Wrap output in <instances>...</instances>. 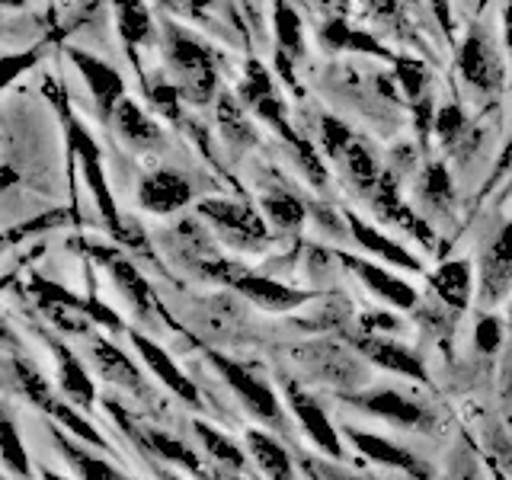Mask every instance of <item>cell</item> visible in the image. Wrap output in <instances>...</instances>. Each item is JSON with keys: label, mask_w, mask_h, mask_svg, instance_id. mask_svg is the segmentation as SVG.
<instances>
[{"label": "cell", "mask_w": 512, "mask_h": 480, "mask_svg": "<svg viewBox=\"0 0 512 480\" xmlns=\"http://www.w3.org/2000/svg\"><path fill=\"white\" fill-rule=\"evenodd\" d=\"M164 55L170 71L180 77V93L189 103L205 106L215 96L218 87V68L212 48L192 39L186 29L176 23H164Z\"/></svg>", "instance_id": "1"}, {"label": "cell", "mask_w": 512, "mask_h": 480, "mask_svg": "<svg viewBox=\"0 0 512 480\" xmlns=\"http://www.w3.org/2000/svg\"><path fill=\"white\" fill-rule=\"evenodd\" d=\"M199 215L212 224L218 237H224L237 250H263L269 240L266 218L253 205L237 199H202Z\"/></svg>", "instance_id": "2"}, {"label": "cell", "mask_w": 512, "mask_h": 480, "mask_svg": "<svg viewBox=\"0 0 512 480\" xmlns=\"http://www.w3.org/2000/svg\"><path fill=\"white\" fill-rule=\"evenodd\" d=\"M458 71L464 77V84L484 96H496L503 90L506 68H503V58L496 52V42L490 32H484L480 26H471V32L458 45Z\"/></svg>", "instance_id": "3"}, {"label": "cell", "mask_w": 512, "mask_h": 480, "mask_svg": "<svg viewBox=\"0 0 512 480\" xmlns=\"http://www.w3.org/2000/svg\"><path fill=\"white\" fill-rule=\"evenodd\" d=\"M202 272H205V276L231 282L240 295H247L250 301H256L266 311H292V308H298V304L308 301V292H298V288H288V285L272 282L266 276H256V272H250V269H240L234 263L215 260V256L202 266Z\"/></svg>", "instance_id": "4"}, {"label": "cell", "mask_w": 512, "mask_h": 480, "mask_svg": "<svg viewBox=\"0 0 512 480\" xmlns=\"http://www.w3.org/2000/svg\"><path fill=\"white\" fill-rule=\"evenodd\" d=\"M512 292V221L493 234V240L480 256L477 301L496 304Z\"/></svg>", "instance_id": "5"}, {"label": "cell", "mask_w": 512, "mask_h": 480, "mask_svg": "<svg viewBox=\"0 0 512 480\" xmlns=\"http://www.w3.org/2000/svg\"><path fill=\"white\" fill-rule=\"evenodd\" d=\"M68 141L80 160V170H84V180L93 192V199L100 202V212L109 224L112 234H122V224H119V212H116V202H112V192L106 183V170H103V154L96 148V141L84 132L80 122H68Z\"/></svg>", "instance_id": "6"}, {"label": "cell", "mask_w": 512, "mask_h": 480, "mask_svg": "<svg viewBox=\"0 0 512 480\" xmlns=\"http://www.w3.org/2000/svg\"><path fill=\"white\" fill-rule=\"evenodd\" d=\"M212 362L215 368L224 375V381L231 384V391L244 400V407L250 413H256L260 420H266L269 426H282V413H279V400L276 394H272V388L263 381V378H256L250 368L244 365H237L231 359H224L218 356V352H212Z\"/></svg>", "instance_id": "7"}, {"label": "cell", "mask_w": 512, "mask_h": 480, "mask_svg": "<svg viewBox=\"0 0 512 480\" xmlns=\"http://www.w3.org/2000/svg\"><path fill=\"white\" fill-rule=\"evenodd\" d=\"M71 64L80 71V77H84V84L93 96L96 109H100L103 119H112V112H116V106L125 100V80L122 74L112 68V64L93 58L87 52H80V48H71L68 52Z\"/></svg>", "instance_id": "8"}, {"label": "cell", "mask_w": 512, "mask_h": 480, "mask_svg": "<svg viewBox=\"0 0 512 480\" xmlns=\"http://www.w3.org/2000/svg\"><path fill=\"white\" fill-rule=\"evenodd\" d=\"M189 202H192V183L183 173L167 170V167L148 173L138 186V205L144 212L170 215V212H180Z\"/></svg>", "instance_id": "9"}, {"label": "cell", "mask_w": 512, "mask_h": 480, "mask_svg": "<svg viewBox=\"0 0 512 480\" xmlns=\"http://www.w3.org/2000/svg\"><path fill=\"white\" fill-rule=\"evenodd\" d=\"M343 260L346 269H352L356 276L372 288V292L378 298H384L391 304V308H400V311H410L413 304H416V292L410 288V282H400L394 272H388L384 266H375V263H368V260H359V256H352V253H336Z\"/></svg>", "instance_id": "10"}, {"label": "cell", "mask_w": 512, "mask_h": 480, "mask_svg": "<svg viewBox=\"0 0 512 480\" xmlns=\"http://www.w3.org/2000/svg\"><path fill=\"white\" fill-rule=\"evenodd\" d=\"M397 80L404 87L407 100L413 106V116H416V128L420 135L429 132V125L436 122V106H432V77L416 58H397Z\"/></svg>", "instance_id": "11"}, {"label": "cell", "mask_w": 512, "mask_h": 480, "mask_svg": "<svg viewBox=\"0 0 512 480\" xmlns=\"http://www.w3.org/2000/svg\"><path fill=\"white\" fill-rule=\"evenodd\" d=\"M128 340L135 343V349L141 352L144 365H148L151 372L160 378V384H167V388H170L173 394H180L183 400H189V404H199L196 384H192V381L180 372V365H176L164 349H160L154 340H148V336H141L138 330H128Z\"/></svg>", "instance_id": "12"}, {"label": "cell", "mask_w": 512, "mask_h": 480, "mask_svg": "<svg viewBox=\"0 0 512 480\" xmlns=\"http://www.w3.org/2000/svg\"><path fill=\"white\" fill-rule=\"evenodd\" d=\"M285 391H288V404H292L295 416H298V423L308 429V436L324 448L327 455L333 458H340L343 455V448H340V436H336V429L330 426V420L324 416V410H320L314 404V397H308L295 381H288L285 384Z\"/></svg>", "instance_id": "13"}, {"label": "cell", "mask_w": 512, "mask_h": 480, "mask_svg": "<svg viewBox=\"0 0 512 480\" xmlns=\"http://www.w3.org/2000/svg\"><path fill=\"white\" fill-rule=\"evenodd\" d=\"M112 125H116V132L122 135V141L132 144V148H138V151L160 148V144H164V132H160V125L135 100H128V96L116 106V112H112Z\"/></svg>", "instance_id": "14"}, {"label": "cell", "mask_w": 512, "mask_h": 480, "mask_svg": "<svg viewBox=\"0 0 512 480\" xmlns=\"http://www.w3.org/2000/svg\"><path fill=\"white\" fill-rule=\"evenodd\" d=\"M359 352L372 359L375 365L391 368V372H397V375L426 381V368H423L420 356H416L413 349L394 343V340H384V336H368V340H359Z\"/></svg>", "instance_id": "15"}, {"label": "cell", "mask_w": 512, "mask_h": 480, "mask_svg": "<svg viewBox=\"0 0 512 480\" xmlns=\"http://www.w3.org/2000/svg\"><path fill=\"white\" fill-rule=\"evenodd\" d=\"M432 292H436L452 311H464L474 295V272L468 260H448L432 272Z\"/></svg>", "instance_id": "16"}, {"label": "cell", "mask_w": 512, "mask_h": 480, "mask_svg": "<svg viewBox=\"0 0 512 480\" xmlns=\"http://www.w3.org/2000/svg\"><path fill=\"white\" fill-rule=\"evenodd\" d=\"M346 224H349L352 237H356V244H359V247H365L368 253L384 256V260H388V263H394V266H400V269H410V272H420V269H423V266H420V260H416V256H410L404 247L394 244V240H391L388 234L378 231V228H372V224L362 221L359 215L346 212Z\"/></svg>", "instance_id": "17"}, {"label": "cell", "mask_w": 512, "mask_h": 480, "mask_svg": "<svg viewBox=\"0 0 512 480\" xmlns=\"http://www.w3.org/2000/svg\"><path fill=\"white\" fill-rule=\"evenodd\" d=\"M349 439H352V445H356L362 455H368L372 461H381V464H388V468H397V471H407V474L420 477V480L429 477V468H426V464H423L420 458L410 455V452H404V448L391 445V442H384L381 436L349 429Z\"/></svg>", "instance_id": "18"}, {"label": "cell", "mask_w": 512, "mask_h": 480, "mask_svg": "<svg viewBox=\"0 0 512 480\" xmlns=\"http://www.w3.org/2000/svg\"><path fill=\"white\" fill-rule=\"evenodd\" d=\"M356 404H362L368 413L384 416V420H391L397 426H413V429L423 426V407L391 388H378L372 394H362V397H356Z\"/></svg>", "instance_id": "19"}, {"label": "cell", "mask_w": 512, "mask_h": 480, "mask_svg": "<svg viewBox=\"0 0 512 480\" xmlns=\"http://www.w3.org/2000/svg\"><path fill=\"white\" fill-rule=\"evenodd\" d=\"M272 26H276V42H279V64H285V80L292 84V61L304 55V26L301 16L279 0L272 10Z\"/></svg>", "instance_id": "20"}, {"label": "cell", "mask_w": 512, "mask_h": 480, "mask_svg": "<svg viewBox=\"0 0 512 480\" xmlns=\"http://www.w3.org/2000/svg\"><path fill=\"white\" fill-rule=\"evenodd\" d=\"M416 199L420 205H426L429 212L436 215H448L455 205V183L452 173L445 170V164H426L416 176Z\"/></svg>", "instance_id": "21"}, {"label": "cell", "mask_w": 512, "mask_h": 480, "mask_svg": "<svg viewBox=\"0 0 512 480\" xmlns=\"http://www.w3.org/2000/svg\"><path fill=\"white\" fill-rule=\"evenodd\" d=\"M336 164L343 167V173L349 176V183L356 186L362 196H372V192L378 189V183H381V176H384L375 154L368 151V144L359 141V138H352V144L343 151V157L336 160Z\"/></svg>", "instance_id": "22"}, {"label": "cell", "mask_w": 512, "mask_h": 480, "mask_svg": "<svg viewBox=\"0 0 512 480\" xmlns=\"http://www.w3.org/2000/svg\"><path fill=\"white\" fill-rule=\"evenodd\" d=\"M90 352H93V362H96V368H100V375H103L106 381L122 384V388H128V391L138 394V397L148 394L141 372H138V368H135L132 362H128L112 343H93Z\"/></svg>", "instance_id": "23"}, {"label": "cell", "mask_w": 512, "mask_h": 480, "mask_svg": "<svg viewBox=\"0 0 512 480\" xmlns=\"http://www.w3.org/2000/svg\"><path fill=\"white\" fill-rule=\"evenodd\" d=\"M304 362L314 368L317 378L333 381V384H352V381H356V375H359L356 359H349L340 346H330V343L304 349Z\"/></svg>", "instance_id": "24"}, {"label": "cell", "mask_w": 512, "mask_h": 480, "mask_svg": "<svg viewBox=\"0 0 512 480\" xmlns=\"http://www.w3.org/2000/svg\"><path fill=\"white\" fill-rule=\"evenodd\" d=\"M112 10H116V23L128 48L154 42V20L144 0H112Z\"/></svg>", "instance_id": "25"}, {"label": "cell", "mask_w": 512, "mask_h": 480, "mask_svg": "<svg viewBox=\"0 0 512 480\" xmlns=\"http://www.w3.org/2000/svg\"><path fill=\"white\" fill-rule=\"evenodd\" d=\"M247 445H250L256 464L263 468V474H269V480H295L288 452L272 436H266V432H260V429H250L247 432Z\"/></svg>", "instance_id": "26"}, {"label": "cell", "mask_w": 512, "mask_h": 480, "mask_svg": "<svg viewBox=\"0 0 512 480\" xmlns=\"http://www.w3.org/2000/svg\"><path fill=\"white\" fill-rule=\"evenodd\" d=\"M260 208H263L266 224H269V228H276V231H298L304 224V215H308V212H304V205L285 189L263 192Z\"/></svg>", "instance_id": "27"}, {"label": "cell", "mask_w": 512, "mask_h": 480, "mask_svg": "<svg viewBox=\"0 0 512 480\" xmlns=\"http://www.w3.org/2000/svg\"><path fill=\"white\" fill-rule=\"evenodd\" d=\"M218 122H221V135L228 144H237V148H250L256 144V132L247 119V106L231 93H221L218 100Z\"/></svg>", "instance_id": "28"}, {"label": "cell", "mask_w": 512, "mask_h": 480, "mask_svg": "<svg viewBox=\"0 0 512 480\" xmlns=\"http://www.w3.org/2000/svg\"><path fill=\"white\" fill-rule=\"evenodd\" d=\"M55 352H58V381H61L64 394H68L71 400H77L80 407H90L96 391H93V381L84 372V365H80L74 359V352H68L64 346H55Z\"/></svg>", "instance_id": "29"}, {"label": "cell", "mask_w": 512, "mask_h": 480, "mask_svg": "<svg viewBox=\"0 0 512 480\" xmlns=\"http://www.w3.org/2000/svg\"><path fill=\"white\" fill-rule=\"evenodd\" d=\"M55 442H58L61 452L68 455V461L74 464V471H80V477H84V480H128V477H122L116 468H112L109 461H100V458L87 455L84 448H77L74 442H68V439L61 436V432H55Z\"/></svg>", "instance_id": "30"}, {"label": "cell", "mask_w": 512, "mask_h": 480, "mask_svg": "<svg viewBox=\"0 0 512 480\" xmlns=\"http://www.w3.org/2000/svg\"><path fill=\"white\" fill-rule=\"evenodd\" d=\"M100 260H106V266L112 269V276H116L119 288L138 304V311L144 314V308H148V298H151V288L138 276V269L128 260H119V253H100Z\"/></svg>", "instance_id": "31"}, {"label": "cell", "mask_w": 512, "mask_h": 480, "mask_svg": "<svg viewBox=\"0 0 512 480\" xmlns=\"http://www.w3.org/2000/svg\"><path fill=\"white\" fill-rule=\"evenodd\" d=\"M148 445L154 448V452H160L164 458H170V461H176V464H183L186 471H192L196 477H202V480H212V474H208L202 464H199V458L189 452L186 445H180V442H173L170 436H164V432H148Z\"/></svg>", "instance_id": "32"}, {"label": "cell", "mask_w": 512, "mask_h": 480, "mask_svg": "<svg viewBox=\"0 0 512 480\" xmlns=\"http://www.w3.org/2000/svg\"><path fill=\"white\" fill-rule=\"evenodd\" d=\"M432 128H436V138L442 144H458L464 135H468V116H464V109L455 106V103H445L439 112H436V122H432Z\"/></svg>", "instance_id": "33"}, {"label": "cell", "mask_w": 512, "mask_h": 480, "mask_svg": "<svg viewBox=\"0 0 512 480\" xmlns=\"http://www.w3.org/2000/svg\"><path fill=\"white\" fill-rule=\"evenodd\" d=\"M42 407H45L48 413H52V416H58V420H61L64 426H68V429L74 432L77 439H84V442H90V445H96V448H106V442H103L100 436H96V429H93L90 423H84V420H80L77 413H71V407L58 404V400H52V397H48V400H42Z\"/></svg>", "instance_id": "34"}, {"label": "cell", "mask_w": 512, "mask_h": 480, "mask_svg": "<svg viewBox=\"0 0 512 480\" xmlns=\"http://www.w3.org/2000/svg\"><path fill=\"white\" fill-rule=\"evenodd\" d=\"M352 138H356V135H352L340 119H333V116H324V119H320V144H324L327 157L340 160L343 151L352 144Z\"/></svg>", "instance_id": "35"}, {"label": "cell", "mask_w": 512, "mask_h": 480, "mask_svg": "<svg viewBox=\"0 0 512 480\" xmlns=\"http://www.w3.org/2000/svg\"><path fill=\"white\" fill-rule=\"evenodd\" d=\"M196 432L202 436V442H205L208 452H212L218 461L231 464V468H244V455H240V448L231 445L228 439L221 436V432H215L212 426H205V423H196Z\"/></svg>", "instance_id": "36"}, {"label": "cell", "mask_w": 512, "mask_h": 480, "mask_svg": "<svg viewBox=\"0 0 512 480\" xmlns=\"http://www.w3.org/2000/svg\"><path fill=\"white\" fill-rule=\"evenodd\" d=\"M4 461H7V468L13 471V474H23V477H29V458H26V448L20 445V436H16V426L7 420L4 423Z\"/></svg>", "instance_id": "37"}, {"label": "cell", "mask_w": 512, "mask_h": 480, "mask_svg": "<svg viewBox=\"0 0 512 480\" xmlns=\"http://www.w3.org/2000/svg\"><path fill=\"white\" fill-rule=\"evenodd\" d=\"M474 340H477V349H480V352H496V349L503 346V340H506L503 320H500V317H493V314H484V317L477 320Z\"/></svg>", "instance_id": "38"}, {"label": "cell", "mask_w": 512, "mask_h": 480, "mask_svg": "<svg viewBox=\"0 0 512 480\" xmlns=\"http://www.w3.org/2000/svg\"><path fill=\"white\" fill-rule=\"evenodd\" d=\"M362 4L381 23H391L394 16H397V10H400V0H362Z\"/></svg>", "instance_id": "39"}, {"label": "cell", "mask_w": 512, "mask_h": 480, "mask_svg": "<svg viewBox=\"0 0 512 480\" xmlns=\"http://www.w3.org/2000/svg\"><path fill=\"white\" fill-rule=\"evenodd\" d=\"M429 7H432V13H436L439 29L445 32L448 39H452V32H455V23H452V0H429Z\"/></svg>", "instance_id": "40"}, {"label": "cell", "mask_w": 512, "mask_h": 480, "mask_svg": "<svg viewBox=\"0 0 512 480\" xmlns=\"http://www.w3.org/2000/svg\"><path fill=\"white\" fill-rule=\"evenodd\" d=\"M503 36H506L509 55H512V0H506V7H503Z\"/></svg>", "instance_id": "41"}, {"label": "cell", "mask_w": 512, "mask_h": 480, "mask_svg": "<svg viewBox=\"0 0 512 480\" xmlns=\"http://www.w3.org/2000/svg\"><path fill=\"white\" fill-rule=\"evenodd\" d=\"M320 474H324L327 480H359V477H352V474H346V471H336V468H320Z\"/></svg>", "instance_id": "42"}, {"label": "cell", "mask_w": 512, "mask_h": 480, "mask_svg": "<svg viewBox=\"0 0 512 480\" xmlns=\"http://www.w3.org/2000/svg\"><path fill=\"white\" fill-rule=\"evenodd\" d=\"M512 164V138H509V144H506V151H503V160H500V167H496V173H503L506 167Z\"/></svg>", "instance_id": "43"}, {"label": "cell", "mask_w": 512, "mask_h": 480, "mask_svg": "<svg viewBox=\"0 0 512 480\" xmlns=\"http://www.w3.org/2000/svg\"><path fill=\"white\" fill-rule=\"evenodd\" d=\"M445 480H477V474L471 468H464V471H455V474H448Z\"/></svg>", "instance_id": "44"}, {"label": "cell", "mask_w": 512, "mask_h": 480, "mask_svg": "<svg viewBox=\"0 0 512 480\" xmlns=\"http://www.w3.org/2000/svg\"><path fill=\"white\" fill-rule=\"evenodd\" d=\"M7 10H16V7H26V0H4Z\"/></svg>", "instance_id": "45"}, {"label": "cell", "mask_w": 512, "mask_h": 480, "mask_svg": "<svg viewBox=\"0 0 512 480\" xmlns=\"http://www.w3.org/2000/svg\"><path fill=\"white\" fill-rule=\"evenodd\" d=\"M208 4H212V0H192V7H196V10H202V7H208Z\"/></svg>", "instance_id": "46"}, {"label": "cell", "mask_w": 512, "mask_h": 480, "mask_svg": "<svg viewBox=\"0 0 512 480\" xmlns=\"http://www.w3.org/2000/svg\"><path fill=\"white\" fill-rule=\"evenodd\" d=\"M509 333H512V304H509ZM509 359H512V346H509Z\"/></svg>", "instance_id": "47"}, {"label": "cell", "mask_w": 512, "mask_h": 480, "mask_svg": "<svg viewBox=\"0 0 512 480\" xmlns=\"http://www.w3.org/2000/svg\"><path fill=\"white\" fill-rule=\"evenodd\" d=\"M45 480H64V477H58V474H52V471H45Z\"/></svg>", "instance_id": "48"}, {"label": "cell", "mask_w": 512, "mask_h": 480, "mask_svg": "<svg viewBox=\"0 0 512 480\" xmlns=\"http://www.w3.org/2000/svg\"><path fill=\"white\" fill-rule=\"evenodd\" d=\"M160 4H170V7H176V4H180V0H160Z\"/></svg>", "instance_id": "49"}, {"label": "cell", "mask_w": 512, "mask_h": 480, "mask_svg": "<svg viewBox=\"0 0 512 480\" xmlns=\"http://www.w3.org/2000/svg\"><path fill=\"white\" fill-rule=\"evenodd\" d=\"M160 480H180V477H173V474H164V477H160Z\"/></svg>", "instance_id": "50"}, {"label": "cell", "mask_w": 512, "mask_h": 480, "mask_svg": "<svg viewBox=\"0 0 512 480\" xmlns=\"http://www.w3.org/2000/svg\"><path fill=\"white\" fill-rule=\"evenodd\" d=\"M496 480H506V477H496Z\"/></svg>", "instance_id": "51"}]
</instances>
